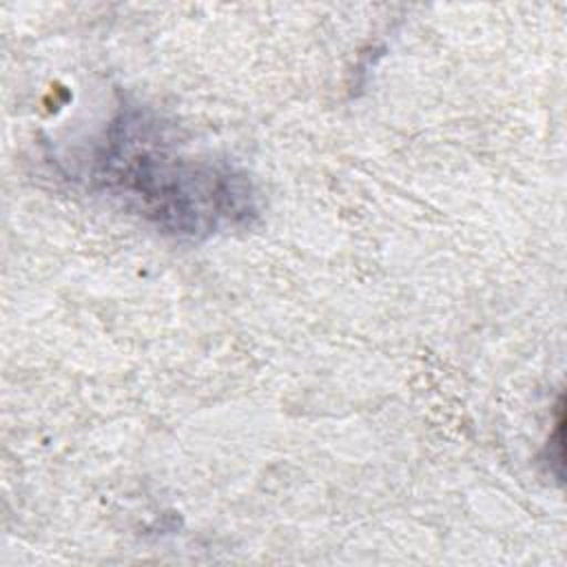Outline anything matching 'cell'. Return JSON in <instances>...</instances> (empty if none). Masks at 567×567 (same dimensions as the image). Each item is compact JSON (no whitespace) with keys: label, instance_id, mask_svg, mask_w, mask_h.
Listing matches in <instances>:
<instances>
[{"label":"cell","instance_id":"obj_1","mask_svg":"<svg viewBox=\"0 0 567 567\" xmlns=\"http://www.w3.org/2000/svg\"><path fill=\"white\" fill-rule=\"evenodd\" d=\"M89 175L97 190L175 237H210L257 215L244 173L175 151L140 109H122L111 122Z\"/></svg>","mask_w":567,"mask_h":567}]
</instances>
